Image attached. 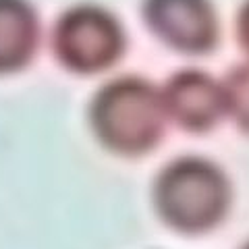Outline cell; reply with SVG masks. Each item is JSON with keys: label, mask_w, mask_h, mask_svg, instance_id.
I'll list each match as a JSON object with an SVG mask.
<instances>
[{"label": "cell", "mask_w": 249, "mask_h": 249, "mask_svg": "<svg viewBox=\"0 0 249 249\" xmlns=\"http://www.w3.org/2000/svg\"><path fill=\"white\" fill-rule=\"evenodd\" d=\"M160 91L139 77L106 83L91 102L89 119L96 137L116 154L135 156L160 142L164 131Z\"/></svg>", "instance_id": "1"}, {"label": "cell", "mask_w": 249, "mask_h": 249, "mask_svg": "<svg viewBox=\"0 0 249 249\" xmlns=\"http://www.w3.org/2000/svg\"><path fill=\"white\" fill-rule=\"evenodd\" d=\"M154 199L170 227L199 232L220 220L229 206V183L222 170L204 158H178L162 170Z\"/></svg>", "instance_id": "2"}, {"label": "cell", "mask_w": 249, "mask_h": 249, "mask_svg": "<svg viewBox=\"0 0 249 249\" xmlns=\"http://www.w3.org/2000/svg\"><path fill=\"white\" fill-rule=\"evenodd\" d=\"M52 46L69 71L91 75L114 65L124 37L121 23L96 4H79L62 13L54 25Z\"/></svg>", "instance_id": "3"}, {"label": "cell", "mask_w": 249, "mask_h": 249, "mask_svg": "<svg viewBox=\"0 0 249 249\" xmlns=\"http://www.w3.org/2000/svg\"><path fill=\"white\" fill-rule=\"evenodd\" d=\"M143 17L162 42L187 54L210 50L218 36L210 0H145Z\"/></svg>", "instance_id": "4"}, {"label": "cell", "mask_w": 249, "mask_h": 249, "mask_svg": "<svg viewBox=\"0 0 249 249\" xmlns=\"http://www.w3.org/2000/svg\"><path fill=\"white\" fill-rule=\"evenodd\" d=\"M160 96L164 114L187 131H206L227 112L224 88L201 71L173 75Z\"/></svg>", "instance_id": "5"}, {"label": "cell", "mask_w": 249, "mask_h": 249, "mask_svg": "<svg viewBox=\"0 0 249 249\" xmlns=\"http://www.w3.org/2000/svg\"><path fill=\"white\" fill-rule=\"evenodd\" d=\"M40 25L27 0H0V75L19 71L37 48Z\"/></svg>", "instance_id": "6"}, {"label": "cell", "mask_w": 249, "mask_h": 249, "mask_svg": "<svg viewBox=\"0 0 249 249\" xmlns=\"http://www.w3.org/2000/svg\"><path fill=\"white\" fill-rule=\"evenodd\" d=\"M222 88L227 112H231L239 127L249 133V62L237 67Z\"/></svg>", "instance_id": "7"}, {"label": "cell", "mask_w": 249, "mask_h": 249, "mask_svg": "<svg viewBox=\"0 0 249 249\" xmlns=\"http://www.w3.org/2000/svg\"><path fill=\"white\" fill-rule=\"evenodd\" d=\"M239 40H241V46L245 48V52L249 54V0L243 4V9L239 13Z\"/></svg>", "instance_id": "8"}, {"label": "cell", "mask_w": 249, "mask_h": 249, "mask_svg": "<svg viewBox=\"0 0 249 249\" xmlns=\"http://www.w3.org/2000/svg\"><path fill=\"white\" fill-rule=\"evenodd\" d=\"M245 249H249V243H247V245H245Z\"/></svg>", "instance_id": "9"}]
</instances>
